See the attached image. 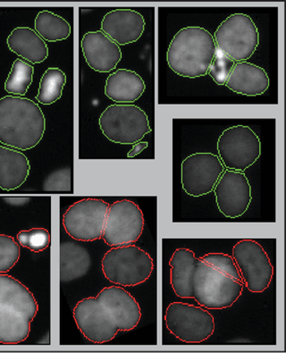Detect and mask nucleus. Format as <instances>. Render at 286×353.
<instances>
[{
    "mask_svg": "<svg viewBox=\"0 0 286 353\" xmlns=\"http://www.w3.org/2000/svg\"><path fill=\"white\" fill-rule=\"evenodd\" d=\"M78 330L97 345L111 342L120 331L134 330L141 319L139 303L122 288L102 289L97 297L83 299L74 309Z\"/></svg>",
    "mask_w": 286,
    "mask_h": 353,
    "instance_id": "nucleus-1",
    "label": "nucleus"
},
{
    "mask_svg": "<svg viewBox=\"0 0 286 353\" xmlns=\"http://www.w3.org/2000/svg\"><path fill=\"white\" fill-rule=\"evenodd\" d=\"M46 119L40 105L25 97L0 99V143L19 150L33 149L41 143Z\"/></svg>",
    "mask_w": 286,
    "mask_h": 353,
    "instance_id": "nucleus-2",
    "label": "nucleus"
},
{
    "mask_svg": "<svg viewBox=\"0 0 286 353\" xmlns=\"http://www.w3.org/2000/svg\"><path fill=\"white\" fill-rule=\"evenodd\" d=\"M38 310L37 301L25 285L0 274V343L16 345L25 341Z\"/></svg>",
    "mask_w": 286,
    "mask_h": 353,
    "instance_id": "nucleus-3",
    "label": "nucleus"
},
{
    "mask_svg": "<svg viewBox=\"0 0 286 353\" xmlns=\"http://www.w3.org/2000/svg\"><path fill=\"white\" fill-rule=\"evenodd\" d=\"M216 50L212 33L203 27H185L170 42L167 54V64L180 77H205L209 72Z\"/></svg>",
    "mask_w": 286,
    "mask_h": 353,
    "instance_id": "nucleus-4",
    "label": "nucleus"
},
{
    "mask_svg": "<svg viewBox=\"0 0 286 353\" xmlns=\"http://www.w3.org/2000/svg\"><path fill=\"white\" fill-rule=\"evenodd\" d=\"M243 285L200 258L192 277V299L209 310L227 309L241 297Z\"/></svg>",
    "mask_w": 286,
    "mask_h": 353,
    "instance_id": "nucleus-5",
    "label": "nucleus"
},
{
    "mask_svg": "<svg viewBox=\"0 0 286 353\" xmlns=\"http://www.w3.org/2000/svg\"><path fill=\"white\" fill-rule=\"evenodd\" d=\"M101 265L108 281L123 288L145 283L154 270L149 253L132 244L113 247L105 254Z\"/></svg>",
    "mask_w": 286,
    "mask_h": 353,
    "instance_id": "nucleus-6",
    "label": "nucleus"
},
{
    "mask_svg": "<svg viewBox=\"0 0 286 353\" xmlns=\"http://www.w3.org/2000/svg\"><path fill=\"white\" fill-rule=\"evenodd\" d=\"M99 125L108 140L119 144L139 143L152 131L147 114L132 104L108 105L99 117Z\"/></svg>",
    "mask_w": 286,
    "mask_h": 353,
    "instance_id": "nucleus-7",
    "label": "nucleus"
},
{
    "mask_svg": "<svg viewBox=\"0 0 286 353\" xmlns=\"http://www.w3.org/2000/svg\"><path fill=\"white\" fill-rule=\"evenodd\" d=\"M216 48L234 62L246 61L254 55L260 44V32L248 14H231L215 32Z\"/></svg>",
    "mask_w": 286,
    "mask_h": 353,
    "instance_id": "nucleus-8",
    "label": "nucleus"
},
{
    "mask_svg": "<svg viewBox=\"0 0 286 353\" xmlns=\"http://www.w3.org/2000/svg\"><path fill=\"white\" fill-rule=\"evenodd\" d=\"M218 152L225 169L245 172L260 159L261 143L249 126H233L219 137Z\"/></svg>",
    "mask_w": 286,
    "mask_h": 353,
    "instance_id": "nucleus-9",
    "label": "nucleus"
},
{
    "mask_svg": "<svg viewBox=\"0 0 286 353\" xmlns=\"http://www.w3.org/2000/svg\"><path fill=\"white\" fill-rule=\"evenodd\" d=\"M165 325L172 334L186 343H201L215 332V319L207 310L183 303L167 307Z\"/></svg>",
    "mask_w": 286,
    "mask_h": 353,
    "instance_id": "nucleus-10",
    "label": "nucleus"
},
{
    "mask_svg": "<svg viewBox=\"0 0 286 353\" xmlns=\"http://www.w3.org/2000/svg\"><path fill=\"white\" fill-rule=\"evenodd\" d=\"M110 205L99 199H83L68 208L63 216V226L74 240L93 241L103 234Z\"/></svg>",
    "mask_w": 286,
    "mask_h": 353,
    "instance_id": "nucleus-11",
    "label": "nucleus"
},
{
    "mask_svg": "<svg viewBox=\"0 0 286 353\" xmlns=\"http://www.w3.org/2000/svg\"><path fill=\"white\" fill-rule=\"evenodd\" d=\"M232 257L249 292L261 294L269 288L274 267L269 255L258 241L251 239L238 241L234 246Z\"/></svg>",
    "mask_w": 286,
    "mask_h": 353,
    "instance_id": "nucleus-12",
    "label": "nucleus"
},
{
    "mask_svg": "<svg viewBox=\"0 0 286 353\" xmlns=\"http://www.w3.org/2000/svg\"><path fill=\"white\" fill-rule=\"evenodd\" d=\"M144 223L143 211L135 202H114L108 209L101 238L111 247L130 245L140 239Z\"/></svg>",
    "mask_w": 286,
    "mask_h": 353,
    "instance_id": "nucleus-13",
    "label": "nucleus"
},
{
    "mask_svg": "<svg viewBox=\"0 0 286 353\" xmlns=\"http://www.w3.org/2000/svg\"><path fill=\"white\" fill-rule=\"evenodd\" d=\"M183 191L192 197H201L213 192L225 168L213 153L192 154L181 165Z\"/></svg>",
    "mask_w": 286,
    "mask_h": 353,
    "instance_id": "nucleus-14",
    "label": "nucleus"
},
{
    "mask_svg": "<svg viewBox=\"0 0 286 353\" xmlns=\"http://www.w3.org/2000/svg\"><path fill=\"white\" fill-rule=\"evenodd\" d=\"M213 192L219 211L229 219L242 216L252 203V186L243 172L225 169Z\"/></svg>",
    "mask_w": 286,
    "mask_h": 353,
    "instance_id": "nucleus-15",
    "label": "nucleus"
},
{
    "mask_svg": "<svg viewBox=\"0 0 286 353\" xmlns=\"http://www.w3.org/2000/svg\"><path fill=\"white\" fill-rule=\"evenodd\" d=\"M145 20L139 12L129 8H116L105 14L101 31L119 46L134 43L143 34Z\"/></svg>",
    "mask_w": 286,
    "mask_h": 353,
    "instance_id": "nucleus-16",
    "label": "nucleus"
},
{
    "mask_svg": "<svg viewBox=\"0 0 286 353\" xmlns=\"http://www.w3.org/2000/svg\"><path fill=\"white\" fill-rule=\"evenodd\" d=\"M81 45L84 59L92 70L110 72L121 61L122 51L119 45L102 31L85 33Z\"/></svg>",
    "mask_w": 286,
    "mask_h": 353,
    "instance_id": "nucleus-17",
    "label": "nucleus"
},
{
    "mask_svg": "<svg viewBox=\"0 0 286 353\" xmlns=\"http://www.w3.org/2000/svg\"><path fill=\"white\" fill-rule=\"evenodd\" d=\"M225 85L237 94L258 96L269 89V77L261 66L246 61L236 62Z\"/></svg>",
    "mask_w": 286,
    "mask_h": 353,
    "instance_id": "nucleus-18",
    "label": "nucleus"
},
{
    "mask_svg": "<svg viewBox=\"0 0 286 353\" xmlns=\"http://www.w3.org/2000/svg\"><path fill=\"white\" fill-rule=\"evenodd\" d=\"M145 89V81L136 72L119 69L108 77L105 95L117 104H130L138 101Z\"/></svg>",
    "mask_w": 286,
    "mask_h": 353,
    "instance_id": "nucleus-19",
    "label": "nucleus"
},
{
    "mask_svg": "<svg viewBox=\"0 0 286 353\" xmlns=\"http://www.w3.org/2000/svg\"><path fill=\"white\" fill-rule=\"evenodd\" d=\"M31 171L29 159L19 150L0 146V188L14 191L26 182Z\"/></svg>",
    "mask_w": 286,
    "mask_h": 353,
    "instance_id": "nucleus-20",
    "label": "nucleus"
},
{
    "mask_svg": "<svg viewBox=\"0 0 286 353\" xmlns=\"http://www.w3.org/2000/svg\"><path fill=\"white\" fill-rule=\"evenodd\" d=\"M9 50L32 64H41L49 57L46 42L30 27H17L7 40Z\"/></svg>",
    "mask_w": 286,
    "mask_h": 353,
    "instance_id": "nucleus-21",
    "label": "nucleus"
},
{
    "mask_svg": "<svg viewBox=\"0 0 286 353\" xmlns=\"http://www.w3.org/2000/svg\"><path fill=\"white\" fill-rule=\"evenodd\" d=\"M198 259L189 249H177L170 259V283L174 294L182 299H192V277Z\"/></svg>",
    "mask_w": 286,
    "mask_h": 353,
    "instance_id": "nucleus-22",
    "label": "nucleus"
},
{
    "mask_svg": "<svg viewBox=\"0 0 286 353\" xmlns=\"http://www.w3.org/2000/svg\"><path fill=\"white\" fill-rule=\"evenodd\" d=\"M92 259L88 250L79 244L65 241L60 245V280L70 282L89 272Z\"/></svg>",
    "mask_w": 286,
    "mask_h": 353,
    "instance_id": "nucleus-23",
    "label": "nucleus"
},
{
    "mask_svg": "<svg viewBox=\"0 0 286 353\" xmlns=\"http://www.w3.org/2000/svg\"><path fill=\"white\" fill-rule=\"evenodd\" d=\"M35 32L45 41L57 42L66 40L71 34V26L62 17L52 12L41 11L35 18Z\"/></svg>",
    "mask_w": 286,
    "mask_h": 353,
    "instance_id": "nucleus-24",
    "label": "nucleus"
},
{
    "mask_svg": "<svg viewBox=\"0 0 286 353\" xmlns=\"http://www.w3.org/2000/svg\"><path fill=\"white\" fill-rule=\"evenodd\" d=\"M66 83V75L61 69L50 68L42 75L36 99L39 103L49 105L62 97Z\"/></svg>",
    "mask_w": 286,
    "mask_h": 353,
    "instance_id": "nucleus-25",
    "label": "nucleus"
},
{
    "mask_svg": "<svg viewBox=\"0 0 286 353\" xmlns=\"http://www.w3.org/2000/svg\"><path fill=\"white\" fill-rule=\"evenodd\" d=\"M34 68L25 60L18 59L12 65L7 81L6 92L14 96H25L32 83Z\"/></svg>",
    "mask_w": 286,
    "mask_h": 353,
    "instance_id": "nucleus-26",
    "label": "nucleus"
},
{
    "mask_svg": "<svg viewBox=\"0 0 286 353\" xmlns=\"http://www.w3.org/2000/svg\"><path fill=\"white\" fill-rule=\"evenodd\" d=\"M17 240L21 246L33 252H41L50 246L51 237L47 229L32 228L31 230L19 232Z\"/></svg>",
    "mask_w": 286,
    "mask_h": 353,
    "instance_id": "nucleus-27",
    "label": "nucleus"
},
{
    "mask_svg": "<svg viewBox=\"0 0 286 353\" xmlns=\"http://www.w3.org/2000/svg\"><path fill=\"white\" fill-rule=\"evenodd\" d=\"M20 247L14 238L0 234V274H7L20 259Z\"/></svg>",
    "mask_w": 286,
    "mask_h": 353,
    "instance_id": "nucleus-28",
    "label": "nucleus"
},
{
    "mask_svg": "<svg viewBox=\"0 0 286 353\" xmlns=\"http://www.w3.org/2000/svg\"><path fill=\"white\" fill-rule=\"evenodd\" d=\"M205 263L212 265L221 273L227 274L236 281L243 283L240 271L233 257L224 253H207L201 258ZM245 285V283H243Z\"/></svg>",
    "mask_w": 286,
    "mask_h": 353,
    "instance_id": "nucleus-29",
    "label": "nucleus"
},
{
    "mask_svg": "<svg viewBox=\"0 0 286 353\" xmlns=\"http://www.w3.org/2000/svg\"><path fill=\"white\" fill-rule=\"evenodd\" d=\"M234 60L228 57L225 54L223 53L221 50L216 48L215 57L207 74L212 77L215 83L219 86L225 85V83L230 77L232 71L236 65Z\"/></svg>",
    "mask_w": 286,
    "mask_h": 353,
    "instance_id": "nucleus-30",
    "label": "nucleus"
},
{
    "mask_svg": "<svg viewBox=\"0 0 286 353\" xmlns=\"http://www.w3.org/2000/svg\"><path fill=\"white\" fill-rule=\"evenodd\" d=\"M147 146H149V143L147 141H139V143H134V147L127 154L128 158H134V157L139 155L144 150L147 149Z\"/></svg>",
    "mask_w": 286,
    "mask_h": 353,
    "instance_id": "nucleus-31",
    "label": "nucleus"
}]
</instances>
